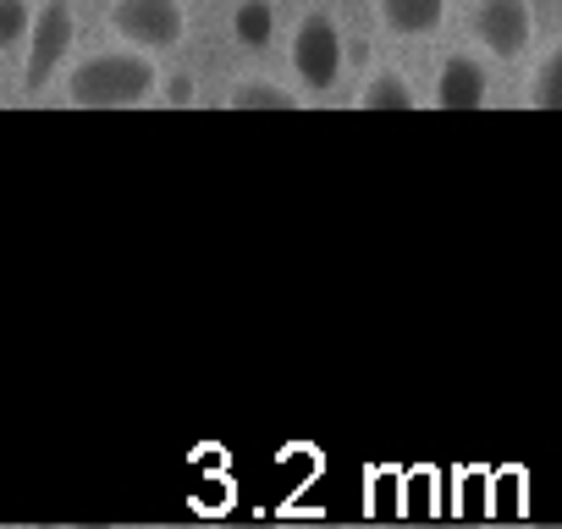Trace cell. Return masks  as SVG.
I'll return each mask as SVG.
<instances>
[{"label":"cell","mask_w":562,"mask_h":529,"mask_svg":"<svg viewBox=\"0 0 562 529\" xmlns=\"http://www.w3.org/2000/svg\"><path fill=\"white\" fill-rule=\"evenodd\" d=\"M160 89V67H155V50H100L89 61L72 67L67 78V100L78 111H133L144 100H155Z\"/></svg>","instance_id":"cell-1"},{"label":"cell","mask_w":562,"mask_h":529,"mask_svg":"<svg viewBox=\"0 0 562 529\" xmlns=\"http://www.w3.org/2000/svg\"><path fill=\"white\" fill-rule=\"evenodd\" d=\"M78 45V18L67 0H45L34 12V29H29V61H23V89H45L56 78V67L72 56Z\"/></svg>","instance_id":"cell-2"},{"label":"cell","mask_w":562,"mask_h":529,"mask_svg":"<svg viewBox=\"0 0 562 529\" xmlns=\"http://www.w3.org/2000/svg\"><path fill=\"white\" fill-rule=\"evenodd\" d=\"M111 29L138 50H171L188 34L182 0H111Z\"/></svg>","instance_id":"cell-3"},{"label":"cell","mask_w":562,"mask_h":529,"mask_svg":"<svg viewBox=\"0 0 562 529\" xmlns=\"http://www.w3.org/2000/svg\"><path fill=\"white\" fill-rule=\"evenodd\" d=\"M288 56H293V72L304 89H331L342 78V29L326 12H310V18H299Z\"/></svg>","instance_id":"cell-4"},{"label":"cell","mask_w":562,"mask_h":529,"mask_svg":"<svg viewBox=\"0 0 562 529\" xmlns=\"http://www.w3.org/2000/svg\"><path fill=\"white\" fill-rule=\"evenodd\" d=\"M469 29L496 61H518L535 40V12H529V0H474Z\"/></svg>","instance_id":"cell-5"},{"label":"cell","mask_w":562,"mask_h":529,"mask_svg":"<svg viewBox=\"0 0 562 529\" xmlns=\"http://www.w3.org/2000/svg\"><path fill=\"white\" fill-rule=\"evenodd\" d=\"M485 100H491V78H485V67H480L469 50L447 56L441 72H436V105H441V111H480Z\"/></svg>","instance_id":"cell-6"},{"label":"cell","mask_w":562,"mask_h":529,"mask_svg":"<svg viewBox=\"0 0 562 529\" xmlns=\"http://www.w3.org/2000/svg\"><path fill=\"white\" fill-rule=\"evenodd\" d=\"M375 18L397 40H425L447 23V0H375Z\"/></svg>","instance_id":"cell-7"},{"label":"cell","mask_w":562,"mask_h":529,"mask_svg":"<svg viewBox=\"0 0 562 529\" xmlns=\"http://www.w3.org/2000/svg\"><path fill=\"white\" fill-rule=\"evenodd\" d=\"M226 105L232 111H299V94L293 89H281L270 78H237L226 89Z\"/></svg>","instance_id":"cell-8"},{"label":"cell","mask_w":562,"mask_h":529,"mask_svg":"<svg viewBox=\"0 0 562 529\" xmlns=\"http://www.w3.org/2000/svg\"><path fill=\"white\" fill-rule=\"evenodd\" d=\"M359 105H364V111H419V94L408 89L403 72L386 67V72H375V78L359 89Z\"/></svg>","instance_id":"cell-9"},{"label":"cell","mask_w":562,"mask_h":529,"mask_svg":"<svg viewBox=\"0 0 562 529\" xmlns=\"http://www.w3.org/2000/svg\"><path fill=\"white\" fill-rule=\"evenodd\" d=\"M276 34V12H270V0H243V7L232 12V40L243 50H265Z\"/></svg>","instance_id":"cell-10"},{"label":"cell","mask_w":562,"mask_h":529,"mask_svg":"<svg viewBox=\"0 0 562 529\" xmlns=\"http://www.w3.org/2000/svg\"><path fill=\"white\" fill-rule=\"evenodd\" d=\"M529 105H540V111H562V45H551V56L535 67Z\"/></svg>","instance_id":"cell-11"},{"label":"cell","mask_w":562,"mask_h":529,"mask_svg":"<svg viewBox=\"0 0 562 529\" xmlns=\"http://www.w3.org/2000/svg\"><path fill=\"white\" fill-rule=\"evenodd\" d=\"M29 29H34V7H29V0H0V50L29 45Z\"/></svg>","instance_id":"cell-12"},{"label":"cell","mask_w":562,"mask_h":529,"mask_svg":"<svg viewBox=\"0 0 562 529\" xmlns=\"http://www.w3.org/2000/svg\"><path fill=\"white\" fill-rule=\"evenodd\" d=\"M166 100H171V105H193V78H188V72H177V78L166 83Z\"/></svg>","instance_id":"cell-13"}]
</instances>
